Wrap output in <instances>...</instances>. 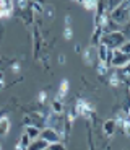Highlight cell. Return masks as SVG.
Returning a JSON list of instances; mask_svg holds the SVG:
<instances>
[{
	"mask_svg": "<svg viewBox=\"0 0 130 150\" xmlns=\"http://www.w3.org/2000/svg\"><path fill=\"white\" fill-rule=\"evenodd\" d=\"M115 131H117V121H115V117L106 119L103 122V132L106 137H112L115 134Z\"/></svg>",
	"mask_w": 130,
	"mask_h": 150,
	"instance_id": "obj_7",
	"label": "cell"
},
{
	"mask_svg": "<svg viewBox=\"0 0 130 150\" xmlns=\"http://www.w3.org/2000/svg\"><path fill=\"white\" fill-rule=\"evenodd\" d=\"M73 111H75L77 116H83V117H86V119L94 116V106L89 101H86V100H77Z\"/></svg>",
	"mask_w": 130,
	"mask_h": 150,
	"instance_id": "obj_4",
	"label": "cell"
},
{
	"mask_svg": "<svg viewBox=\"0 0 130 150\" xmlns=\"http://www.w3.org/2000/svg\"><path fill=\"white\" fill-rule=\"evenodd\" d=\"M130 2L129 0H124V2H119V5L114 8V10L109 13V20L114 21L115 25H119V26H125L129 25L130 21Z\"/></svg>",
	"mask_w": 130,
	"mask_h": 150,
	"instance_id": "obj_1",
	"label": "cell"
},
{
	"mask_svg": "<svg viewBox=\"0 0 130 150\" xmlns=\"http://www.w3.org/2000/svg\"><path fill=\"white\" fill-rule=\"evenodd\" d=\"M37 100H39L41 106H42V105H46V100H47V93H46V91H41V93H39V98H37Z\"/></svg>",
	"mask_w": 130,
	"mask_h": 150,
	"instance_id": "obj_22",
	"label": "cell"
},
{
	"mask_svg": "<svg viewBox=\"0 0 130 150\" xmlns=\"http://www.w3.org/2000/svg\"><path fill=\"white\" fill-rule=\"evenodd\" d=\"M0 65H2V59H0Z\"/></svg>",
	"mask_w": 130,
	"mask_h": 150,
	"instance_id": "obj_27",
	"label": "cell"
},
{
	"mask_svg": "<svg viewBox=\"0 0 130 150\" xmlns=\"http://www.w3.org/2000/svg\"><path fill=\"white\" fill-rule=\"evenodd\" d=\"M16 16H20L25 25H33L34 23V13L30 10V7L25 8V10H16Z\"/></svg>",
	"mask_w": 130,
	"mask_h": 150,
	"instance_id": "obj_9",
	"label": "cell"
},
{
	"mask_svg": "<svg viewBox=\"0 0 130 150\" xmlns=\"http://www.w3.org/2000/svg\"><path fill=\"white\" fill-rule=\"evenodd\" d=\"M15 7H13V2H7V0H0V18H8L11 16Z\"/></svg>",
	"mask_w": 130,
	"mask_h": 150,
	"instance_id": "obj_8",
	"label": "cell"
},
{
	"mask_svg": "<svg viewBox=\"0 0 130 150\" xmlns=\"http://www.w3.org/2000/svg\"><path fill=\"white\" fill-rule=\"evenodd\" d=\"M30 10L33 11L34 15H36V13H42V11H44V5L39 4V2H31V4H30Z\"/></svg>",
	"mask_w": 130,
	"mask_h": 150,
	"instance_id": "obj_17",
	"label": "cell"
},
{
	"mask_svg": "<svg viewBox=\"0 0 130 150\" xmlns=\"http://www.w3.org/2000/svg\"><path fill=\"white\" fill-rule=\"evenodd\" d=\"M47 147L49 145L44 142V140L36 139V140H31V144L28 145V149H26V150H46Z\"/></svg>",
	"mask_w": 130,
	"mask_h": 150,
	"instance_id": "obj_16",
	"label": "cell"
},
{
	"mask_svg": "<svg viewBox=\"0 0 130 150\" xmlns=\"http://www.w3.org/2000/svg\"><path fill=\"white\" fill-rule=\"evenodd\" d=\"M119 52H122V54H127L129 56V52H130V41H127V42H124L122 46H120L119 49H117Z\"/></svg>",
	"mask_w": 130,
	"mask_h": 150,
	"instance_id": "obj_21",
	"label": "cell"
},
{
	"mask_svg": "<svg viewBox=\"0 0 130 150\" xmlns=\"http://www.w3.org/2000/svg\"><path fill=\"white\" fill-rule=\"evenodd\" d=\"M54 15H56V10H54V8H47V10H46V16H49V18H52Z\"/></svg>",
	"mask_w": 130,
	"mask_h": 150,
	"instance_id": "obj_23",
	"label": "cell"
},
{
	"mask_svg": "<svg viewBox=\"0 0 130 150\" xmlns=\"http://www.w3.org/2000/svg\"><path fill=\"white\" fill-rule=\"evenodd\" d=\"M46 150H47V149H46Z\"/></svg>",
	"mask_w": 130,
	"mask_h": 150,
	"instance_id": "obj_28",
	"label": "cell"
},
{
	"mask_svg": "<svg viewBox=\"0 0 130 150\" xmlns=\"http://www.w3.org/2000/svg\"><path fill=\"white\" fill-rule=\"evenodd\" d=\"M129 60H130V56L122 54V52H119V51H112V57H111L109 67H114V69L125 67V65H129Z\"/></svg>",
	"mask_w": 130,
	"mask_h": 150,
	"instance_id": "obj_6",
	"label": "cell"
},
{
	"mask_svg": "<svg viewBox=\"0 0 130 150\" xmlns=\"http://www.w3.org/2000/svg\"><path fill=\"white\" fill-rule=\"evenodd\" d=\"M23 126H33L37 129L46 127V116L41 111H31L23 117Z\"/></svg>",
	"mask_w": 130,
	"mask_h": 150,
	"instance_id": "obj_3",
	"label": "cell"
},
{
	"mask_svg": "<svg viewBox=\"0 0 130 150\" xmlns=\"http://www.w3.org/2000/svg\"><path fill=\"white\" fill-rule=\"evenodd\" d=\"M34 57H39V51H41V33H39V30H37V26L34 28Z\"/></svg>",
	"mask_w": 130,
	"mask_h": 150,
	"instance_id": "obj_12",
	"label": "cell"
},
{
	"mask_svg": "<svg viewBox=\"0 0 130 150\" xmlns=\"http://www.w3.org/2000/svg\"><path fill=\"white\" fill-rule=\"evenodd\" d=\"M63 111H65V106H63V101L62 100H54L51 105V112H54V114H63Z\"/></svg>",
	"mask_w": 130,
	"mask_h": 150,
	"instance_id": "obj_13",
	"label": "cell"
},
{
	"mask_svg": "<svg viewBox=\"0 0 130 150\" xmlns=\"http://www.w3.org/2000/svg\"><path fill=\"white\" fill-rule=\"evenodd\" d=\"M39 132H41V129L33 127V126H25V131H23V134H26L31 140H36V139H39Z\"/></svg>",
	"mask_w": 130,
	"mask_h": 150,
	"instance_id": "obj_14",
	"label": "cell"
},
{
	"mask_svg": "<svg viewBox=\"0 0 130 150\" xmlns=\"http://www.w3.org/2000/svg\"><path fill=\"white\" fill-rule=\"evenodd\" d=\"M47 150H68V149L65 147V144L59 142V144H51V145L47 147Z\"/></svg>",
	"mask_w": 130,
	"mask_h": 150,
	"instance_id": "obj_19",
	"label": "cell"
},
{
	"mask_svg": "<svg viewBox=\"0 0 130 150\" xmlns=\"http://www.w3.org/2000/svg\"><path fill=\"white\" fill-rule=\"evenodd\" d=\"M4 82H5V74L2 70H0V86L4 85Z\"/></svg>",
	"mask_w": 130,
	"mask_h": 150,
	"instance_id": "obj_25",
	"label": "cell"
},
{
	"mask_svg": "<svg viewBox=\"0 0 130 150\" xmlns=\"http://www.w3.org/2000/svg\"><path fill=\"white\" fill-rule=\"evenodd\" d=\"M127 41H129V39L124 36L122 30H120V31H114V33L103 34V36H101L99 44L104 46L106 49H109V51H117V49H119L124 42H127Z\"/></svg>",
	"mask_w": 130,
	"mask_h": 150,
	"instance_id": "obj_2",
	"label": "cell"
},
{
	"mask_svg": "<svg viewBox=\"0 0 130 150\" xmlns=\"http://www.w3.org/2000/svg\"><path fill=\"white\" fill-rule=\"evenodd\" d=\"M30 144H31V139H30V137H28L26 134H21V137H20V140H18V145L21 147L23 150H26Z\"/></svg>",
	"mask_w": 130,
	"mask_h": 150,
	"instance_id": "obj_18",
	"label": "cell"
},
{
	"mask_svg": "<svg viewBox=\"0 0 130 150\" xmlns=\"http://www.w3.org/2000/svg\"><path fill=\"white\" fill-rule=\"evenodd\" d=\"M96 5L98 2H82V7H85L86 10H91V11L96 10Z\"/></svg>",
	"mask_w": 130,
	"mask_h": 150,
	"instance_id": "obj_20",
	"label": "cell"
},
{
	"mask_svg": "<svg viewBox=\"0 0 130 150\" xmlns=\"http://www.w3.org/2000/svg\"><path fill=\"white\" fill-rule=\"evenodd\" d=\"M82 57H83V62L86 65H93V60H96V52H94V47H86L85 51L82 52Z\"/></svg>",
	"mask_w": 130,
	"mask_h": 150,
	"instance_id": "obj_10",
	"label": "cell"
},
{
	"mask_svg": "<svg viewBox=\"0 0 130 150\" xmlns=\"http://www.w3.org/2000/svg\"><path fill=\"white\" fill-rule=\"evenodd\" d=\"M8 132H10V119L7 116H0V137H5Z\"/></svg>",
	"mask_w": 130,
	"mask_h": 150,
	"instance_id": "obj_11",
	"label": "cell"
},
{
	"mask_svg": "<svg viewBox=\"0 0 130 150\" xmlns=\"http://www.w3.org/2000/svg\"><path fill=\"white\" fill-rule=\"evenodd\" d=\"M59 60H60V64H63V62H65V56H60Z\"/></svg>",
	"mask_w": 130,
	"mask_h": 150,
	"instance_id": "obj_26",
	"label": "cell"
},
{
	"mask_svg": "<svg viewBox=\"0 0 130 150\" xmlns=\"http://www.w3.org/2000/svg\"><path fill=\"white\" fill-rule=\"evenodd\" d=\"M68 88H70V83H68V80H65V79H63L62 82H60V86H59V93H57V100H62V98H65V96H67Z\"/></svg>",
	"mask_w": 130,
	"mask_h": 150,
	"instance_id": "obj_15",
	"label": "cell"
},
{
	"mask_svg": "<svg viewBox=\"0 0 130 150\" xmlns=\"http://www.w3.org/2000/svg\"><path fill=\"white\" fill-rule=\"evenodd\" d=\"M39 139L44 140L47 145H51V144L62 142V135H60L57 131L51 129V127H44V129H41V132H39Z\"/></svg>",
	"mask_w": 130,
	"mask_h": 150,
	"instance_id": "obj_5",
	"label": "cell"
},
{
	"mask_svg": "<svg viewBox=\"0 0 130 150\" xmlns=\"http://www.w3.org/2000/svg\"><path fill=\"white\" fill-rule=\"evenodd\" d=\"M11 70H13V72H18L20 70V64H18V62H13V64H11Z\"/></svg>",
	"mask_w": 130,
	"mask_h": 150,
	"instance_id": "obj_24",
	"label": "cell"
}]
</instances>
